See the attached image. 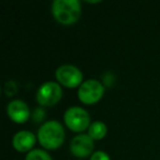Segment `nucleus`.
<instances>
[{
	"mask_svg": "<svg viewBox=\"0 0 160 160\" xmlns=\"http://www.w3.org/2000/svg\"><path fill=\"white\" fill-rule=\"evenodd\" d=\"M107 132L108 127L105 123H103L102 121H94V122H91L88 128V135L93 140H99L102 139L107 135Z\"/></svg>",
	"mask_w": 160,
	"mask_h": 160,
	"instance_id": "10",
	"label": "nucleus"
},
{
	"mask_svg": "<svg viewBox=\"0 0 160 160\" xmlns=\"http://www.w3.org/2000/svg\"><path fill=\"white\" fill-rule=\"evenodd\" d=\"M104 86L97 79L85 80L78 89V99L85 104H94L102 99Z\"/></svg>",
	"mask_w": 160,
	"mask_h": 160,
	"instance_id": "5",
	"label": "nucleus"
},
{
	"mask_svg": "<svg viewBox=\"0 0 160 160\" xmlns=\"http://www.w3.org/2000/svg\"><path fill=\"white\" fill-rule=\"evenodd\" d=\"M38 140L45 149L54 150L59 148L66 137L64 126L56 120L44 122L38 131Z\"/></svg>",
	"mask_w": 160,
	"mask_h": 160,
	"instance_id": "1",
	"label": "nucleus"
},
{
	"mask_svg": "<svg viewBox=\"0 0 160 160\" xmlns=\"http://www.w3.org/2000/svg\"><path fill=\"white\" fill-rule=\"evenodd\" d=\"M25 160H53L48 152L44 149H32L27 153Z\"/></svg>",
	"mask_w": 160,
	"mask_h": 160,
	"instance_id": "11",
	"label": "nucleus"
},
{
	"mask_svg": "<svg viewBox=\"0 0 160 160\" xmlns=\"http://www.w3.org/2000/svg\"><path fill=\"white\" fill-rule=\"evenodd\" d=\"M52 13L56 21L62 24H72L81 16V3L79 0H54Z\"/></svg>",
	"mask_w": 160,
	"mask_h": 160,
	"instance_id": "2",
	"label": "nucleus"
},
{
	"mask_svg": "<svg viewBox=\"0 0 160 160\" xmlns=\"http://www.w3.org/2000/svg\"><path fill=\"white\" fill-rule=\"evenodd\" d=\"M56 79L59 85L66 88H77L83 82V75L75 65L64 64L56 69Z\"/></svg>",
	"mask_w": 160,
	"mask_h": 160,
	"instance_id": "6",
	"label": "nucleus"
},
{
	"mask_svg": "<svg viewBox=\"0 0 160 160\" xmlns=\"http://www.w3.org/2000/svg\"><path fill=\"white\" fill-rule=\"evenodd\" d=\"M36 138L34 133L30 131H20L16 133L12 138V146L16 150L20 151V152H29L33 149L34 145H35Z\"/></svg>",
	"mask_w": 160,
	"mask_h": 160,
	"instance_id": "9",
	"label": "nucleus"
},
{
	"mask_svg": "<svg viewBox=\"0 0 160 160\" xmlns=\"http://www.w3.org/2000/svg\"><path fill=\"white\" fill-rule=\"evenodd\" d=\"M64 122L70 131L79 133L89 128L91 124L90 115L81 107H70L64 113Z\"/></svg>",
	"mask_w": 160,
	"mask_h": 160,
	"instance_id": "3",
	"label": "nucleus"
},
{
	"mask_svg": "<svg viewBox=\"0 0 160 160\" xmlns=\"http://www.w3.org/2000/svg\"><path fill=\"white\" fill-rule=\"evenodd\" d=\"M7 114L13 122L25 123L31 116L29 105L20 99H13L7 104Z\"/></svg>",
	"mask_w": 160,
	"mask_h": 160,
	"instance_id": "8",
	"label": "nucleus"
},
{
	"mask_svg": "<svg viewBox=\"0 0 160 160\" xmlns=\"http://www.w3.org/2000/svg\"><path fill=\"white\" fill-rule=\"evenodd\" d=\"M62 97V86L56 81H46L38 87L36 91V101L42 107H53Z\"/></svg>",
	"mask_w": 160,
	"mask_h": 160,
	"instance_id": "4",
	"label": "nucleus"
},
{
	"mask_svg": "<svg viewBox=\"0 0 160 160\" xmlns=\"http://www.w3.org/2000/svg\"><path fill=\"white\" fill-rule=\"evenodd\" d=\"M69 148L73 156L78 158H86L94 152V140L88 134L80 133L71 139Z\"/></svg>",
	"mask_w": 160,
	"mask_h": 160,
	"instance_id": "7",
	"label": "nucleus"
},
{
	"mask_svg": "<svg viewBox=\"0 0 160 160\" xmlns=\"http://www.w3.org/2000/svg\"><path fill=\"white\" fill-rule=\"evenodd\" d=\"M90 160H111V158L105 151L97 150L90 156Z\"/></svg>",
	"mask_w": 160,
	"mask_h": 160,
	"instance_id": "12",
	"label": "nucleus"
}]
</instances>
